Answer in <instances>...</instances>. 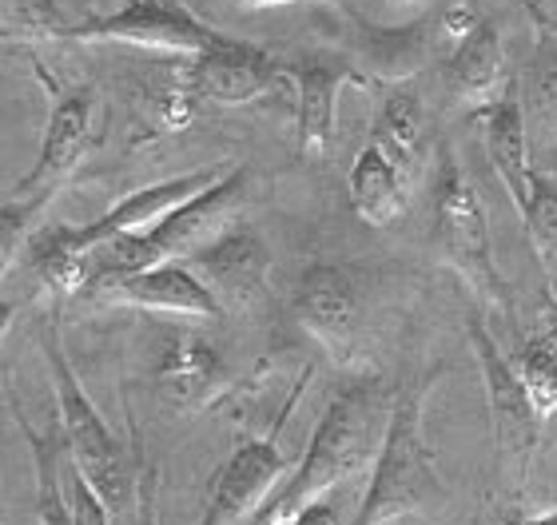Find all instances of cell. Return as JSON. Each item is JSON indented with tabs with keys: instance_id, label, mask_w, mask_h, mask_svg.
Returning a JSON list of instances; mask_svg holds the SVG:
<instances>
[{
	"instance_id": "obj_8",
	"label": "cell",
	"mask_w": 557,
	"mask_h": 525,
	"mask_svg": "<svg viewBox=\"0 0 557 525\" xmlns=\"http://www.w3.org/2000/svg\"><path fill=\"white\" fill-rule=\"evenodd\" d=\"M64 36L84 40V45H136L156 48V52H180V57H196L211 48L223 33L203 24L191 9L180 0H128L124 9L92 16V21L76 24Z\"/></svg>"
},
{
	"instance_id": "obj_24",
	"label": "cell",
	"mask_w": 557,
	"mask_h": 525,
	"mask_svg": "<svg viewBox=\"0 0 557 525\" xmlns=\"http://www.w3.org/2000/svg\"><path fill=\"white\" fill-rule=\"evenodd\" d=\"M522 223L537 267L546 275V295L557 299V175L537 172V167L530 172V199H525Z\"/></svg>"
},
{
	"instance_id": "obj_9",
	"label": "cell",
	"mask_w": 557,
	"mask_h": 525,
	"mask_svg": "<svg viewBox=\"0 0 557 525\" xmlns=\"http://www.w3.org/2000/svg\"><path fill=\"white\" fill-rule=\"evenodd\" d=\"M92 120H96L92 88H72V92L52 96L45 143H40L36 167L12 187V199H24V203L45 211L52 203V196L72 179V172L81 167L84 152L92 148Z\"/></svg>"
},
{
	"instance_id": "obj_21",
	"label": "cell",
	"mask_w": 557,
	"mask_h": 525,
	"mask_svg": "<svg viewBox=\"0 0 557 525\" xmlns=\"http://www.w3.org/2000/svg\"><path fill=\"white\" fill-rule=\"evenodd\" d=\"M422 132H426V108L418 100L414 88L398 80L386 88L383 104H379V116H374L371 143H379L391 160H395L403 172H414L418 164V148H422Z\"/></svg>"
},
{
	"instance_id": "obj_2",
	"label": "cell",
	"mask_w": 557,
	"mask_h": 525,
	"mask_svg": "<svg viewBox=\"0 0 557 525\" xmlns=\"http://www.w3.org/2000/svg\"><path fill=\"white\" fill-rule=\"evenodd\" d=\"M426 383H410L391 407L386 418L383 446L371 462V482L362 493L359 510L347 525H395L403 517L434 514L446 502V486H442L438 462L426 442Z\"/></svg>"
},
{
	"instance_id": "obj_36",
	"label": "cell",
	"mask_w": 557,
	"mask_h": 525,
	"mask_svg": "<svg viewBox=\"0 0 557 525\" xmlns=\"http://www.w3.org/2000/svg\"><path fill=\"white\" fill-rule=\"evenodd\" d=\"M12 40H16V36H12V33H4V28H0V45H12Z\"/></svg>"
},
{
	"instance_id": "obj_10",
	"label": "cell",
	"mask_w": 557,
	"mask_h": 525,
	"mask_svg": "<svg viewBox=\"0 0 557 525\" xmlns=\"http://www.w3.org/2000/svg\"><path fill=\"white\" fill-rule=\"evenodd\" d=\"M81 295L100 307H139V311L199 318V323H215L223 315L211 287L184 263H156L112 279H92Z\"/></svg>"
},
{
	"instance_id": "obj_23",
	"label": "cell",
	"mask_w": 557,
	"mask_h": 525,
	"mask_svg": "<svg viewBox=\"0 0 557 525\" xmlns=\"http://www.w3.org/2000/svg\"><path fill=\"white\" fill-rule=\"evenodd\" d=\"M9 407H12V418L16 426L24 430V442L33 450V470H36V525H72V510H69V498H64V482H60V426L57 434H36L24 418V410L16 407V398L9 395Z\"/></svg>"
},
{
	"instance_id": "obj_31",
	"label": "cell",
	"mask_w": 557,
	"mask_h": 525,
	"mask_svg": "<svg viewBox=\"0 0 557 525\" xmlns=\"http://www.w3.org/2000/svg\"><path fill=\"white\" fill-rule=\"evenodd\" d=\"M136 502H139V525H156V470H148L144 482L136 486Z\"/></svg>"
},
{
	"instance_id": "obj_7",
	"label": "cell",
	"mask_w": 557,
	"mask_h": 525,
	"mask_svg": "<svg viewBox=\"0 0 557 525\" xmlns=\"http://www.w3.org/2000/svg\"><path fill=\"white\" fill-rule=\"evenodd\" d=\"M299 390L302 386H295V395L287 398V407L278 410L275 426L263 438H244L232 450V458L215 470L208 510H203L199 525H244L247 517L259 514L268 505V498L278 490V482L290 474L287 454L278 450V430H283V422H287Z\"/></svg>"
},
{
	"instance_id": "obj_30",
	"label": "cell",
	"mask_w": 557,
	"mask_h": 525,
	"mask_svg": "<svg viewBox=\"0 0 557 525\" xmlns=\"http://www.w3.org/2000/svg\"><path fill=\"white\" fill-rule=\"evenodd\" d=\"M275 525H347V522H343V514H338V505L319 498V502H307L302 510H295V514L283 517V522H275Z\"/></svg>"
},
{
	"instance_id": "obj_26",
	"label": "cell",
	"mask_w": 557,
	"mask_h": 525,
	"mask_svg": "<svg viewBox=\"0 0 557 525\" xmlns=\"http://www.w3.org/2000/svg\"><path fill=\"white\" fill-rule=\"evenodd\" d=\"M0 28L16 40L24 36H64V16L57 0H0Z\"/></svg>"
},
{
	"instance_id": "obj_37",
	"label": "cell",
	"mask_w": 557,
	"mask_h": 525,
	"mask_svg": "<svg viewBox=\"0 0 557 525\" xmlns=\"http://www.w3.org/2000/svg\"><path fill=\"white\" fill-rule=\"evenodd\" d=\"M0 330H4V327H0ZM0 386H4V383H0ZM0 395H4V390H0Z\"/></svg>"
},
{
	"instance_id": "obj_6",
	"label": "cell",
	"mask_w": 557,
	"mask_h": 525,
	"mask_svg": "<svg viewBox=\"0 0 557 525\" xmlns=\"http://www.w3.org/2000/svg\"><path fill=\"white\" fill-rule=\"evenodd\" d=\"M466 339H470L478 374H482V386H486L490 426H494V446H498V470L506 474V486L522 490L525 478H530L542 418L530 407V395H525L518 366L502 354L498 342L490 339V330L478 318L466 323Z\"/></svg>"
},
{
	"instance_id": "obj_35",
	"label": "cell",
	"mask_w": 557,
	"mask_h": 525,
	"mask_svg": "<svg viewBox=\"0 0 557 525\" xmlns=\"http://www.w3.org/2000/svg\"><path fill=\"white\" fill-rule=\"evenodd\" d=\"M386 4H398V9H442L450 0H386Z\"/></svg>"
},
{
	"instance_id": "obj_1",
	"label": "cell",
	"mask_w": 557,
	"mask_h": 525,
	"mask_svg": "<svg viewBox=\"0 0 557 525\" xmlns=\"http://www.w3.org/2000/svg\"><path fill=\"white\" fill-rule=\"evenodd\" d=\"M391 407H395V398L386 395L383 378H374V374H362V378L343 386L326 402L323 418L314 426L311 442L295 462V470L278 482V490L259 510L256 525L283 522L307 502H319L335 486H343L347 478L371 466L379 446H383Z\"/></svg>"
},
{
	"instance_id": "obj_13",
	"label": "cell",
	"mask_w": 557,
	"mask_h": 525,
	"mask_svg": "<svg viewBox=\"0 0 557 525\" xmlns=\"http://www.w3.org/2000/svg\"><path fill=\"white\" fill-rule=\"evenodd\" d=\"M191 271L208 283L215 299L223 295V303L247 307L256 303L259 295H263V287H268L271 251L256 232L232 223L227 232H220L211 243H203L191 255Z\"/></svg>"
},
{
	"instance_id": "obj_11",
	"label": "cell",
	"mask_w": 557,
	"mask_h": 525,
	"mask_svg": "<svg viewBox=\"0 0 557 525\" xmlns=\"http://www.w3.org/2000/svg\"><path fill=\"white\" fill-rule=\"evenodd\" d=\"M278 76H283V64L268 57L263 48L235 40V36H220L211 48L191 57V64L184 68V80H180V92L187 100L239 108L268 96L278 84Z\"/></svg>"
},
{
	"instance_id": "obj_17",
	"label": "cell",
	"mask_w": 557,
	"mask_h": 525,
	"mask_svg": "<svg viewBox=\"0 0 557 525\" xmlns=\"http://www.w3.org/2000/svg\"><path fill=\"white\" fill-rule=\"evenodd\" d=\"M227 362L203 335L175 330L160 354V386L180 410H203L227 390Z\"/></svg>"
},
{
	"instance_id": "obj_12",
	"label": "cell",
	"mask_w": 557,
	"mask_h": 525,
	"mask_svg": "<svg viewBox=\"0 0 557 525\" xmlns=\"http://www.w3.org/2000/svg\"><path fill=\"white\" fill-rule=\"evenodd\" d=\"M290 311L299 318V327L319 339V347L335 362H350L355 339H359V283L347 267L338 263H311L295 283Z\"/></svg>"
},
{
	"instance_id": "obj_28",
	"label": "cell",
	"mask_w": 557,
	"mask_h": 525,
	"mask_svg": "<svg viewBox=\"0 0 557 525\" xmlns=\"http://www.w3.org/2000/svg\"><path fill=\"white\" fill-rule=\"evenodd\" d=\"M40 220V208L24 203V199H4L0 203V279L16 255H21L28 239H33V227Z\"/></svg>"
},
{
	"instance_id": "obj_34",
	"label": "cell",
	"mask_w": 557,
	"mask_h": 525,
	"mask_svg": "<svg viewBox=\"0 0 557 525\" xmlns=\"http://www.w3.org/2000/svg\"><path fill=\"white\" fill-rule=\"evenodd\" d=\"M239 9H278V4H307V0H232Z\"/></svg>"
},
{
	"instance_id": "obj_27",
	"label": "cell",
	"mask_w": 557,
	"mask_h": 525,
	"mask_svg": "<svg viewBox=\"0 0 557 525\" xmlns=\"http://www.w3.org/2000/svg\"><path fill=\"white\" fill-rule=\"evenodd\" d=\"M530 112L557 143V52L542 48L530 64Z\"/></svg>"
},
{
	"instance_id": "obj_29",
	"label": "cell",
	"mask_w": 557,
	"mask_h": 525,
	"mask_svg": "<svg viewBox=\"0 0 557 525\" xmlns=\"http://www.w3.org/2000/svg\"><path fill=\"white\" fill-rule=\"evenodd\" d=\"M64 474H69V510H72V525H112V510H108V502L100 498V493L92 490V482L84 478L81 470L64 466Z\"/></svg>"
},
{
	"instance_id": "obj_33",
	"label": "cell",
	"mask_w": 557,
	"mask_h": 525,
	"mask_svg": "<svg viewBox=\"0 0 557 525\" xmlns=\"http://www.w3.org/2000/svg\"><path fill=\"white\" fill-rule=\"evenodd\" d=\"M502 525H557V510H546V514H518V510H506Z\"/></svg>"
},
{
	"instance_id": "obj_38",
	"label": "cell",
	"mask_w": 557,
	"mask_h": 525,
	"mask_svg": "<svg viewBox=\"0 0 557 525\" xmlns=\"http://www.w3.org/2000/svg\"><path fill=\"white\" fill-rule=\"evenodd\" d=\"M554 148H557V143H554Z\"/></svg>"
},
{
	"instance_id": "obj_15",
	"label": "cell",
	"mask_w": 557,
	"mask_h": 525,
	"mask_svg": "<svg viewBox=\"0 0 557 525\" xmlns=\"http://www.w3.org/2000/svg\"><path fill=\"white\" fill-rule=\"evenodd\" d=\"M220 175H223L220 167H203V172L172 175V179L139 187V191H132V196L120 199L116 208H108L100 220L81 223V227H76V239H81L84 251H92V247H100L104 239H116V235L151 232L168 211H175L184 199H191L196 191H203L208 184H215Z\"/></svg>"
},
{
	"instance_id": "obj_25",
	"label": "cell",
	"mask_w": 557,
	"mask_h": 525,
	"mask_svg": "<svg viewBox=\"0 0 557 525\" xmlns=\"http://www.w3.org/2000/svg\"><path fill=\"white\" fill-rule=\"evenodd\" d=\"M522 386L530 395V407L542 422L557 414V342L549 335H530L522 342V362H518Z\"/></svg>"
},
{
	"instance_id": "obj_14",
	"label": "cell",
	"mask_w": 557,
	"mask_h": 525,
	"mask_svg": "<svg viewBox=\"0 0 557 525\" xmlns=\"http://www.w3.org/2000/svg\"><path fill=\"white\" fill-rule=\"evenodd\" d=\"M295 80V132H299V155H323L335 140L338 92L347 84H367L359 68L335 57H307L290 68Z\"/></svg>"
},
{
	"instance_id": "obj_22",
	"label": "cell",
	"mask_w": 557,
	"mask_h": 525,
	"mask_svg": "<svg viewBox=\"0 0 557 525\" xmlns=\"http://www.w3.org/2000/svg\"><path fill=\"white\" fill-rule=\"evenodd\" d=\"M438 33V24H407V28H371V33L362 36V64L379 76V80H407L414 76L430 57V45H434V36Z\"/></svg>"
},
{
	"instance_id": "obj_19",
	"label": "cell",
	"mask_w": 557,
	"mask_h": 525,
	"mask_svg": "<svg viewBox=\"0 0 557 525\" xmlns=\"http://www.w3.org/2000/svg\"><path fill=\"white\" fill-rule=\"evenodd\" d=\"M347 187H350V208H355V215L367 220L371 227L395 223L410 203L407 172H403L379 143H367V148L355 155Z\"/></svg>"
},
{
	"instance_id": "obj_4",
	"label": "cell",
	"mask_w": 557,
	"mask_h": 525,
	"mask_svg": "<svg viewBox=\"0 0 557 525\" xmlns=\"http://www.w3.org/2000/svg\"><path fill=\"white\" fill-rule=\"evenodd\" d=\"M40 347H45L48 371H52V395H57V418H60L57 426H60V438L69 442V462L92 482V490L108 502L112 517L128 514V505L136 502V482H132L128 454H124L116 434L108 430V422L96 410V402L84 395L69 354L60 347L57 318L45 323Z\"/></svg>"
},
{
	"instance_id": "obj_5",
	"label": "cell",
	"mask_w": 557,
	"mask_h": 525,
	"mask_svg": "<svg viewBox=\"0 0 557 525\" xmlns=\"http://www.w3.org/2000/svg\"><path fill=\"white\" fill-rule=\"evenodd\" d=\"M430 247L442 267H450L458 279L478 291L502 315H513L510 283L494 263V243H490L486 211L478 199L466 167L454 160L450 143H442L438 175H434V227H430Z\"/></svg>"
},
{
	"instance_id": "obj_3",
	"label": "cell",
	"mask_w": 557,
	"mask_h": 525,
	"mask_svg": "<svg viewBox=\"0 0 557 525\" xmlns=\"http://www.w3.org/2000/svg\"><path fill=\"white\" fill-rule=\"evenodd\" d=\"M247 184L251 172L232 167L223 172L215 184L184 199L175 211H168L151 232L144 235H116L92 247V279H112V275H128V271L156 267V263H175V259H191L203 243H211L220 232H227L247 203ZM84 283V287H88Z\"/></svg>"
},
{
	"instance_id": "obj_16",
	"label": "cell",
	"mask_w": 557,
	"mask_h": 525,
	"mask_svg": "<svg viewBox=\"0 0 557 525\" xmlns=\"http://www.w3.org/2000/svg\"><path fill=\"white\" fill-rule=\"evenodd\" d=\"M446 84H450L454 100H462V104L474 108V112L518 88L510 76V60H506L502 33L490 21H478L474 28L450 48Z\"/></svg>"
},
{
	"instance_id": "obj_32",
	"label": "cell",
	"mask_w": 557,
	"mask_h": 525,
	"mask_svg": "<svg viewBox=\"0 0 557 525\" xmlns=\"http://www.w3.org/2000/svg\"><path fill=\"white\" fill-rule=\"evenodd\" d=\"M525 9L546 33H557V0H525Z\"/></svg>"
},
{
	"instance_id": "obj_20",
	"label": "cell",
	"mask_w": 557,
	"mask_h": 525,
	"mask_svg": "<svg viewBox=\"0 0 557 525\" xmlns=\"http://www.w3.org/2000/svg\"><path fill=\"white\" fill-rule=\"evenodd\" d=\"M28 267L40 279L48 295H81L88 275H92V251H84L72 223H52L40 227L28 239Z\"/></svg>"
},
{
	"instance_id": "obj_18",
	"label": "cell",
	"mask_w": 557,
	"mask_h": 525,
	"mask_svg": "<svg viewBox=\"0 0 557 525\" xmlns=\"http://www.w3.org/2000/svg\"><path fill=\"white\" fill-rule=\"evenodd\" d=\"M474 124L482 132L490 164L498 172L513 211L522 215L525 199H530V172H534V164H530V132H525V112L522 100H518V88L506 92L502 100H494V104L478 108Z\"/></svg>"
}]
</instances>
